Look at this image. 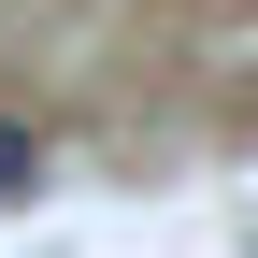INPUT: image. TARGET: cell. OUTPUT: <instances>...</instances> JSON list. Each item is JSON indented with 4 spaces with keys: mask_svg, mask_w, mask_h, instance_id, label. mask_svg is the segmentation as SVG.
<instances>
[{
    "mask_svg": "<svg viewBox=\"0 0 258 258\" xmlns=\"http://www.w3.org/2000/svg\"><path fill=\"white\" fill-rule=\"evenodd\" d=\"M29 186H43V144H29V129L0 115V201H29Z\"/></svg>",
    "mask_w": 258,
    "mask_h": 258,
    "instance_id": "1",
    "label": "cell"
}]
</instances>
